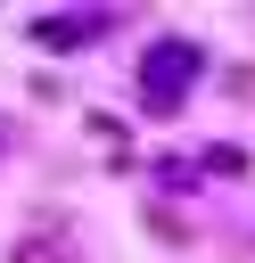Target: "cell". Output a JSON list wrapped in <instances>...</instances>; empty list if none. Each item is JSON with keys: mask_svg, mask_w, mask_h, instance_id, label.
I'll list each match as a JSON object with an SVG mask.
<instances>
[{"mask_svg": "<svg viewBox=\"0 0 255 263\" xmlns=\"http://www.w3.org/2000/svg\"><path fill=\"white\" fill-rule=\"evenodd\" d=\"M189 74H197V49H189V41H156V58L140 66V90H148V107H173Z\"/></svg>", "mask_w": 255, "mask_h": 263, "instance_id": "obj_1", "label": "cell"}, {"mask_svg": "<svg viewBox=\"0 0 255 263\" xmlns=\"http://www.w3.org/2000/svg\"><path fill=\"white\" fill-rule=\"evenodd\" d=\"M33 33H41V41H82V33H90V16H41Z\"/></svg>", "mask_w": 255, "mask_h": 263, "instance_id": "obj_2", "label": "cell"}]
</instances>
